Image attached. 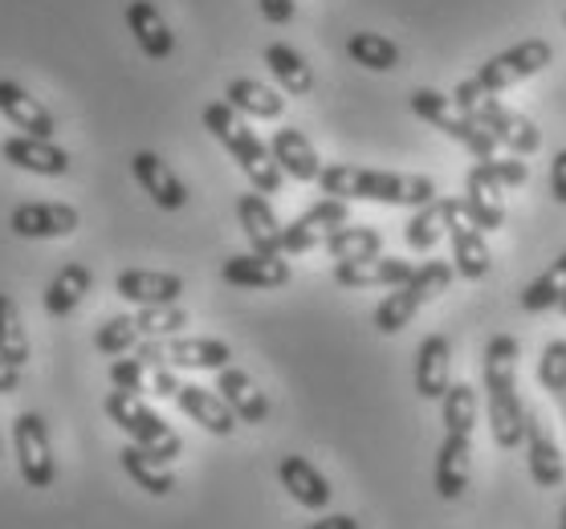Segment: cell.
<instances>
[{
  "label": "cell",
  "mask_w": 566,
  "mask_h": 529,
  "mask_svg": "<svg viewBox=\"0 0 566 529\" xmlns=\"http://www.w3.org/2000/svg\"><path fill=\"white\" fill-rule=\"evenodd\" d=\"M493 168V176L505 183V188H522L526 183V163H522V156H493V159H485Z\"/></svg>",
  "instance_id": "44"
},
{
  "label": "cell",
  "mask_w": 566,
  "mask_h": 529,
  "mask_svg": "<svg viewBox=\"0 0 566 529\" xmlns=\"http://www.w3.org/2000/svg\"><path fill=\"white\" fill-rule=\"evenodd\" d=\"M343 224H350V204H347V200L326 195V200H318L314 208H306L302 216H294L290 224H285L282 253H285V257H302V253L326 248V241H331Z\"/></svg>",
  "instance_id": "10"
},
{
  "label": "cell",
  "mask_w": 566,
  "mask_h": 529,
  "mask_svg": "<svg viewBox=\"0 0 566 529\" xmlns=\"http://www.w3.org/2000/svg\"><path fill=\"white\" fill-rule=\"evenodd\" d=\"M220 277L237 289H282L290 285V261L265 257V253H241L220 265Z\"/></svg>",
  "instance_id": "20"
},
{
  "label": "cell",
  "mask_w": 566,
  "mask_h": 529,
  "mask_svg": "<svg viewBox=\"0 0 566 529\" xmlns=\"http://www.w3.org/2000/svg\"><path fill=\"white\" fill-rule=\"evenodd\" d=\"M558 310H563V314H566V297H563V306H558Z\"/></svg>",
  "instance_id": "51"
},
{
  "label": "cell",
  "mask_w": 566,
  "mask_h": 529,
  "mask_svg": "<svg viewBox=\"0 0 566 529\" xmlns=\"http://www.w3.org/2000/svg\"><path fill=\"white\" fill-rule=\"evenodd\" d=\"M322 195L335 200H375V204H403V208H424L437 200V183L428 176L412 171H375L355 168V163H326L318 176Z\"/></svg>",
  "instance_id": "1"
},
{
  "label": "cell",
  "mask_w": 566,
  "mask_h": 529,
  "mask_svg": "<svg viewBox=\"0 0 566 529\" xmlns=\"http://www.w3.org/2000/svg\"><path fill=\"white\" fill-rule=\"evenodd\" d=\"M258 9H261V17H265L270 25H290V21H294V13H297L294 0H258Z\"/></svg>",
  "instance_id": "46"
},
{
  "label": "cell",
  "mask_w": 566,
  "mask_h": 529,
  "mask_svg": "<svg viewBox=\"0 0 566 529\" xmlns=\"http://www.w3.org/2000/svg\"><path fill=\"white\" fill-rule=\"evenodd\" d=\"M135 326L143 338H176L188 326V314L180 306H139Z\"/></svg>",
  "instance_id": "41"
},
{
  "label": "cell",
  "mask_w": 566,
  "mask_h": 529,
  "mask_svg": "<svg viewBox=\"0 0 566 529\" xmlns=\"http://www.w3.org/2000/svg\"><path fill=\"white\" fill-rule=\"evenodd\" d=\"M168 362L184 371H224L232 347L220 338H168Z\"/></svg>",
  "instance_id": "31"
},
{
  "label": "cell",
  "mask_w": 566,
  "mask_h": 529,
  "mask_svg": "<svg viewBox=\"0 0 566 529\" xmlns=\"http://www.w3.org/2000/svg\"><path fill=\"white\" fill-rule=\"evenodd\" d=\"M277 477H282V489L294 497L302 509H326L335 489H331V480L322 477L318 468L310 465L306 456H282V465H277Z\"/></svg>",
  "instance_id": "28"
},
{
  "label": "cell",
  "mask_w": 566,
  "mask_h": 529,
  "mask_svg": "<svg viewBox=\"0 0 566 529\" xmlns=\"http://www.w3.org/2000/svg\"><path fill=\"white\" fill-rule=\"evenodd\" d=\"M452 273L457 269H452L449 261H424L408 282L396 285V289L375 306V314H371L375 330H379V335H399V330H408V322H412L416 314L449 289Z\"/></svg>",
  "instance_id": "5"
},
{
  "label": "cell",
  "mask_w": 566,
  "mask_h": 529,
  "mask_svg": "<svg viewBox=\"0 0 566 529\" xmlns=\"http://www.w3.org/2000/svg\"><path fill=\"white\" fill-rule=\"evenodd\" d=\"M0 359H9L13 367H25L29 355V335L21 326V310L9 294H0Z\"/></svg>",
  "instance_id": "38"
},
{
  "label": "cell",
  "mask_w": 566,
  "mask_h": 529,
  "mask_svg": "<svg viewBox=\"0 0 566 529\" xmlns=\"http://www.w3.org/2000/svg\"><path fill=\"white\" fill-rule=\"evenodd\" d=\"M130 176L139 180V188L151 195L155 208H164V212H180L188 204V188L176 171L164 163V159L155 156V151H135L130 156Z\"/></svg>",
  "instance_id": "16"
},
{
  "label": "cell",
  "mask_w": 566,
  "mask_h": 529,
  "mask_svg": "<svg viewBox=\"0 0 566 529\" xmlns=\"http://www.w3.org/2000/svg\"><path fill=\"white\" fill-rule=\"evenodd\" d=\"M224 103L237 110V115L249 118H282L285 115V98L270 86H261L258 78H232L224 86Z\"/></svg>",
  "instance_id": "32"
},
{
  "label": "cell",
  "mask_w": 566,
  "mask_h": 529,
  "mask_svg": "<svg viewBox=\"0 0 566 529\" xmlns=\"http://www.w3.org/2000/svg\"><path fill=\"white\" fill-rule=\"evenodd\" d=\"M118 465H123V473H127L143 493H151V497H168V493L176 489V473L168 468V461H159L151 448H143L135 440L118 452Z\"/></svg>",
  "instance_id": "29"
},
{
  "label": "cell",
  "mask_w": 566,
  "mask_h": 529,
  "mask_svg": "<svg viewBox=\"0 0 566 529\" xmlns=\"http://www.w3.org/2000/svg\"><path fill=\"white\" fill-rule=\"evenodd\" d=\"M139 342H143V335H139V326H135V314H115V318H106V322L98 326V335H94V347H98V355H106V359L130 355Z\"/></svg>",
  "instance_id": "40"
},
{
  "label": "cell",
  "mask_w": 566,
  "mask_h": 529,
  "mask_svg": "<svg viewBox=\"0 0 566 529\" xmlns=\"http://www.w3.org/2000/svg\"><path fill=\"white\" fill-rule=\"evenodd\" d=\"M176 403H180V412L188 415V420H196V424L205 427V432H212V436H232V432H237V412L224 403L220 391L184 383L180 395H176Z\"/></svg>",
  "instance_id": "25"
},
{
  "label": "cell",
  "mask_w": 566,
  "mask_h": 529,
  "mask_svg": "<svg viewBox=\"0 0 566 529\" xmlns=\"http://www.w3.org/2000/svg\"><path fill=\"white\" fill-rule=\"evenodd\" d=\"M306 529H359V521L350 514H331V517H322V521H314V526Z\"/></svg>",
  "instance_id": "49"
},
{
  "label": "cell",
  "mask_w": 566,
  "mask_h": 529,
  "mask_svg": "<svg viewBox=\"0 0 566 529\" xmlns=\"http://www.w3.org/2000/svg\"><path fill=\"white\" fill-rule=\"evenodd\" d=\"M558 529H566V501H563V526H558Z\"/></svg>",
  "instance_id": "50"
},
{
  "label": "cell",
  "mask_w": 566,
  "mask_h": 529,
  "mask_svg": "<svg viewBox=\"0 0 566 529\" xmlns=\"http://www.w3.org/2000/svg\"><path fill=\"white\" fill-rule=\"evenodd\" d=\"M82 216L74 204H57V200H33V204L13 208L9 229L25 241H57V236H74Z\"/></svg>",
  "instance_id": "13"
},
{
  "label": "cell",
  "mask_w": 566,
  "mask_h": 529,
  "mask_svg": "<svg viewBox=\"0 0 566 529\" xmlns=\"http://www.w3.org/2000/svg\"><path fill=\"white\" fill-rule=\"evenodd\" d=\"M551 57H554L551 41H542V38L517 41V45H510V50L493 53L490 62L481 65L473 78L457 82L452 98H457L461 106H469L473 98H497V94L510 91V86H517V82L542 74V70L551 65Z\"/></svg>",
  "instance_id": "4"
},
{
  "label": "cell",
  "mask_w": 566,
  "mask_h": 529,
  "mask_svg": "<svg viewBox=\"0 0 566 529\" xmlns=\"http://www.w3.org/2000/svg\"><path fill=\"white\" fill-rule=\"evenodd\" d=\"M217 391L224 395V403H229L232 412H237V420L241 424H265L270 420V400H265V391L253 383V374L241 371V367H224V371H217Z\"/></svg>",
  "instance_id": "21"
},
{
  "label": "cell",
  "mask_w": 566,
  "mask_h": 529,
  "mask_svg": "<svg viewBox=\"0 0 566 529\" xmlns=\"http://www.w3.org/2000/svg\"><path fill=\"white\" fill-rule=\"evenodd\" d=\"M0 115L9 118L17 130L38 135V139H53V130H57L50 110H45L25 86H17V82H9V78H0Z\"/></svg>",
  "instance_id": "27"
},
{
  "label": "cell",
  "mask_w": 566,
  "mask_h": 529,
  "mask_svg": "<svg viewBox=\"0 0 566 529\" xmlns=\"http://www.w3.org/2000/svg\"><path fill=\"white\" fill-rule=\"evenodd\" d=\"M0 159L21 171L45 176V180H62L74 168L65 147H57L53 139H38V135H9V139H0Z\"/></svg>",
  "instance_id": "12"
},
{
  "label": "cell",
  "mask_w": 566,
  "mask_h": 529,
  "mask_svg": "<svg viewBox=\"0 0 566 529\" xmlns=\"http://www.w3.org/2000/svg\"><path fill=\"white\" fill-rule=\"evenodd\" d=\"M566 297V253L558 261H551V269L534 277V282L522 289V310L530 314H546V310H558Z\"/></svg>",
  "instance_id": "35"
},
{
  "label": "cell",
  "mask_w": 566,
  "mask_h": 529,
  "mask_svg": "<svg viewBox=\"0 0 566 529\" xmlns=\"http://www.w3.org/2000/svg\"><path fill=\"white\" fill-rule=\"evenodd\" d=\"M444 204H449V212H444V233L452 241V269L461 273L464 282H481L493 269V253L485 245V233L464 212L461 195H444Z\"/></svg>",
  "instance_id": "8"
},
{
  "label": "cell",
  "mask_w": 566,
  "mask_h": 529,
  "mask_svg": "<svg viewBox=\"0 0 566 529\" xmlns=\"http://www.w3.org/2000/svg\"><path fill=\"white\" fill-rule=\"evenodd\" d=\"M469 461H473V436H457V432H449L437 452V468H432L437 497L457 501V497L469 489Z\"/></svg>",
  "instance_id": "22"
},
{
  "label": "cell",
  "mask_w": 566,
  "mask_h": 529,
  "mask_svg": "<svg viewBox=\"0 0 566 529\" xmlns=\"http://www.w3.org/2000/svg\"><path fill=\"white\" fill-rule=\"evenodd\" d=\"M412 115L416 118H424L428 127H437L444 130L452 142H461V147H469L476 159H493L497 156V139H493L490 130L481 127L473 118V110H464L452 94H440V91H412Z\"/></svg>",
  "instance_id": "6"
},
{
  "label": "cell",
  "mask_w": 566,
  "mask_h": 529,
  "mask_svg": "<svg viewBox=\"0 0 566 529\" xmlns=\"http://www.w3.org/2000/svg\"><path fill=\"white\" fill-rule=\"evenodd\" d=\"M517 347L514 335H497L485 347V408H490V432L497 448L526 444V403L517 395Z\"/></svg>",
  "instance_id": "2"
},
{
  "label": "cell",
  "mask_w": 566,
  "mask_h": 529,
  "mask_svg": "<svg viewBox=\"0 0 566 529\" xmlns=\"http://www.w3.org/2000/svg\"><path fill=\"white\" fill-rule=\"evenodd\" d=\"M326 253L338 261H367V257H379L384 253V236L375 233V229H363V224H343L331 241H326Z\"/></svg>",
  "instance_id": "36"
},
{
  "label": "cell",
  "mask_w": 566,
  "mask_h": 529,
  "mask_svg": "<svg viewBox=\"0 0 566 529\" xmlns=\"http://www.w3.org/2000/svg\"><path fill=\"white\" fill-rule=\"evenodd\" d=\"M265 65H270V74L282 82L285 94H294V98H306L314 91V70L294 45H285V41H273L265 45Z\"/></svg>",
  "instance_id": "33"
},
{
  "label": "cell",
  "mask_w": 566,
  "mask_h": 529,
  "mask_svg": "<svg viewBox=\"0 0 566 529\" xmlns=\"http://www.w3.org/2000/svg\"><path fill=\"white\" fill-rule=\"evenodd\" d=\"M526 456H530V480L538 489H558L563 485V452L554 444L551 424L534 408H526Z\"/></svg>",
  "instance_id": "18"
},
{
  "label": "cell",
  "mask_w": 566,
  "mask_h": 529,
  "mask_svg": "<svg viewBox=\"0 0 566 529\" xmlns=\"http://www.w3.org/2000/svg\"><path fill=\"white\" fill-rule=\"evenodd\" d=\"M270 151H273V159H277V168H282L285 176H294L297 183H318L322 168H326V163L318 159V151H314V142H310L297 127L273 130Z\"/></svg>",
  "instance_id": "23"
},
{
  "label": "cell",
  "mask_w": 566,
  "mask_h": 529,
  "mask_svg": "<svg viewBox=\"0 0 566 529\" xmlns=\"http://www.w3.org/2000/svg\"><path fill=\"white\" fill-rule=\"evenodd\" d=\"M115 294L130 306H176L184 294V277L159 269H123L115 277Z\"/></svg>",
  "instance_id": "19"
},
{
  "label": "cell",
  "mask_w": 566,
  "mask_h": 529,
  "mask_svg": "<svg viewBox=\"0 0 566 529\" xmlns=\"http://www.w3.org/2000/svg\"><path fill=\"white\" fill-rule=\"evenodd\" d=\"M111 388L143 395V391H147V367H143L135 355H118V359L111 362Z\"/></svg>",
  "instance_id": "43"
},
{
  "label": "cell",
  "mask_w": 566,
  "mask_h": 529,
  "mask_svg": "<svg viewBox=\"0 0 566 529\" xmlns=\"http://www.w3.org/2000/svg\"><path fill=\"white\" fill-rule=\"evenodd\" d=\"M91 285H94V273L86 269L82 261L62 265L57 277L45 285V314H50V318H70V314L82 306V297L91 294Z\"/></svg>",
  "instance_id": "30"
},
{
  "label": "cell",
  "mask_w": 566,
  "mask_h": 529,
  "mask_svg": "<svg viewBox=\"0 0 566 529\" xmlns=\"http://www.w3.org/2000/svg\"><path fill=\"white\" fill-rule=\"evenodd\" d=\"M452 347L444 335H428L416 350V391L424 400H444V391L452 388Z\"/></svg>",
  "instance_id": "26"
},
{
  "label": "cell",
  "mask_w": 566,
  "mask_h": 529,
  "mask_svg": "<svg viewBox=\"0 0 566 529\" xmlns=\"http://www.w3.org/2000/svg\"><path fill=\"white\" fill-rule=\"evenodd\" d=\"M464 110H473L476 123L490 130L502 147H510L514 156H534L542 147L538 127H534L526 115H517V110H510L505 103H497V98H473Z\"/></svg>",
  "instance_id": "11"
},
{
  "label": "cell",
  "mask_w": 566,
  "mask_h": 529,
  "mask_svg": "<svg viewBox=\"0 0 566 529\" xmlns=\"http://www.w3.org/2000/svg\"><path fill=\"white\" fill-rule=\"evenodd\" d=\"M551 195L558 204H566V147L554 151V159H551Z\"/></svg>",
  "instance_id": "47"
},
{
  "label": "cell",
  "mask_w": 566,
  "mask_h": 529,
  "mask_svg": "<svg viewBox=\"0 0 566 529\" xmlns=\"http://www.w3.org/2000/svg\"><path fill=\"white\" fill-rule=\"evenodd\" d=\"M180 374H176V367H155V374H151V391L155 395H159V400H176V395H180Z\"/></svg>",
  "instance_id": "45"
},
{
  "label": "cell",
  "mask_w": 566,
  "mask_h": 529,
  "mask_svg": "<svg viewBox=\"0 0 566 529\" xmlns=\"http://www.w3.org/2000/svg\"><path fill=\"white\" fill-rule=\"evenodd\" d=\"M17 391H21V367L0 359V395H17Z\"/></svg>",
  "instance_id": "48"
},
{
  "label": "cell",
  "mask_w": 566,
  "mask_h": 529,
  "mask_svg": "<svg viewBox=\"0 0 566 529\" xmlns=\"http://www.w3.org/2000/svg\"><path fill=\"white\" fill-rule=\"evenodd\" d=\"M444 212H449V204H444V195H437L432 204L424 208H416V216L408 220V248L412 253H432L437 248L440 236H449L444 233Z\"/></svg>",
  "instance_id": "37"
},
{
  "label": "cell",
  "mask_w": 566,
  "mask_h": 529,
  "mask_svg": "<svg viewBox=\"0 0 566 529\" xmlns=\"http://www.w3.org/2000/svg\"><path fill=\"white\" fill-rule=\"evenodd\" d=\"M205 130L232 156V163L245 171V180L253 183V192L277 195L285 183V171L277 168L270 142H261V135L249 127L245 118L237 115L229 103H208L205 106Z\"/></svg>",
  "instance_id": "3"
},
{
  "label": "cell",
  "mask_w": 566,
  "mask_h": 529,
  "mask_svg": "<svg viewBox=\"0 0 566 529\" xmlns=\"http://www.w3.org/2000/svg\"><path fill=\"white\" fill-rule=\"evenodd\" d=\"M416 273L412 261L399 257H367V261H338L335 265V285L343 289H396Z\"/></svg>",
  "instance_id": "15"
},
{
  "label": "cell",
  "mask_w": 566,
  "mask_h": 529,
  "mask_svg": "<svg viewBox=\"0 0 566 529\" xmlns=\"http://www.w3.org/2000/svg\"><path fill=\"white\" fill-rule=\"evenodd\" d=\"M347 53H350V62L363 65V70H371V74H391V70L399 65V45H396V41L384 38V33H367V29L350 33Z\"/></svg>",
  "instance_id": "34"
},
{
  "label": "cell",
  "mask_w": 566,
  "mask_h": 529,
  "mask_svg": "<svg viewBox=\"0 0 566 529\" xmlns=\"http://www.w3.org/2000/svg\"><path fill=\"white\" fill-rule=\"evenodd\" d=\"M563 21H566V13H563Z\"/></svg>",
  "instance_id": "52"
},
{
  "label": "cell",
  "mask_w": 566,
  "mask_h": 529,
  "mask_svg": "<svg viewBox=\"0 0 566 529\" xmlns=\"http://www.w3.org/2000/svg\"><path fill=\"white\" fill-rule=\"evenodd\" d=\"M502 192L505 183L493 176V168L485 159H476L469 176H464V212L473 216V224L481 233H497L505 224V204H502Z\"/></svg>",
  "instance_id": "14"
},
{
  "label": "cell",
  "mask_w": 566,
  "mask_h": 529,
  "mask_svg": "<svg viewBox=\"0 0 566 529\" xmlns=\"http://www.w3.org/2000/svg\"><path fill=\"white\" fill-rule=\"evenodd\" d=\"M127 29L135 33L139 50L147 53L151 62H168L171 53H176V33H171V25L164 21V13L155 9L151 0H130Z\"/></svg>",
  "instance_id": "24"
},
{
  "label": "cell",
  "mask_w": 566,
  "mask_h": 529,
  "mask_svg": "<svg viewBox=\"0 0 566 529\" xmlns=\"http://www.w3.org/2000/svg\"><path fill=\"white\" fill-rule=\"evenodd\" d=\"M538 383L551 391L554 400L566 403V338H554L538 359Z\"/></svg>",
  "instance_id": "42"
},
{
  "label": "cell",
  "mask_w": 566,
  "mask_h": 529,
  "mask_svg": "<svg viewBox=\"0 0 566 529\" xmlns=\"http://www.w3.org/2000/svg\"><path fill=\"white\" fill-rule=\"evenodd\" d=\"M13 448H17V468L29 489H50L57 477V461H53L50 427L38 412H21L13 420Z\"/></svg>",
  "instance_id": "9"
},
{
  "label": "cell",
  "mask_w": 566,
  "mask_h": 529,
  "mask_svg": "<svg viewBox=\"0 0 566 529\" xmlns=\"http://www.w3.org/2000/svg\"><path fill=\"white\" fill-rule=\"evenodd\" d=\"M237 220H241V229H245L253 253H265V257H285V253H282L285 224L277 220V212H273V204L265 200V195H261V192L237 195Z\"/></svg>",
  "instance_id": "17"
},
{
  "label": "cell",
  "mask_w": 566,
  "mask_h": 529,
  "mask_svg": "<svg viewBox=\"0 0 566 529\" xmlns=\"http://www.w3.org/2000/svg\"><path fill=\"white\" fill-rule=\"evenodd\" d=\"M476 408H481L476 391L469 388V383H452V388L444 391V400H440V412H444V427H449V432H457V436H473Z\"/></svg>",
  "instance_id": "39"
},
{
  "label": "cell",
  "mask_w": 566,
  "mask_h": 529,
  "mask_svg": "<svg viewBox=\"0 0 566 529\" xmlns=\"http://www.w3.org/2000/svg\"><path fill=\"white\" fill-rule=\"evenodd\" d=\"M103 408H106V415H111V424L123 427L135 444L151 448L159 461H168V465H171V461L184 452V440L176 436V432H171V427L164 424V420H159L147 403H143V395H130V391H111Z\"/></svg>",
  "instance_id": "7"
}]
</instances>
